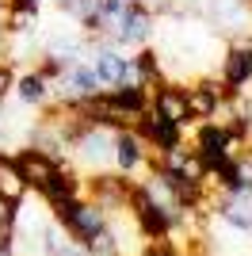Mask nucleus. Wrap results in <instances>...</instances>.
<instances>
[{
  "label": "nucleus",
  "mask_w": 252,
  "mask_h": 256,
  "mask_svg": "<svg viewBox=\"0 0 252 256\" xmlns=\"http://www.w3.org/2000/svg\"><path fill=\"white\" fill-rule=\"evenodd\" d=\"M218 80L226 84V92H233V96L248 92V84H252V54L244 50V46L226 42L222 65H218Z\"/></svg>",
  "instance_id": "obj_10"
},
{
  "label": "nucleus",
  "mask_w": 252,
  "mask_h": 256,
  "mask_svg": "<svg viewBox=\"0 0 252 256\" xmlns=\"http://www.w3.org/2000/svg\"><path fill=\"white\" fill-rule=\"evenodd\" d=\"M38 20H42V12L38 8H16V4H8V27L4 31L8 34H38Z\"/></svg>",
  "instance_id": "obj_17"
},
{
  "label": "nucleus",
  "mask_w": 252,
  "mask_h": 256,
  "mask_svg": "<svg viewBox=\"0 0 252 256\" xmlns=\"http://www.w3.org/2000/svg\"><path fill=\"white\" fill-rule=\"evenodd\" d=\"M16 65L12 62H0V104H8V96L16 92Z\"/></svg>",
  "instance_id": "obj_20"
},
{
  "label": "nucleus",
  "mask_w": 252,
  "mask_h": 256,
  "mask_svg": "<svg viewBox=\"0 0 252 256\" xmlns=\"http://www.w3.org/2000/svg\"><path fill=\"white\" fill-rule=\"evenodd\" d=\"M130 62H134V84H142L146 92H153V88H160L168 80L164 58H160V50H153V46H138V50L130 54Z\"/></svg>",
  "instance_id": "obj_13"
},
{
  "label": "nucleus",
  "mask_w": 252,
  "mask_h": 256,
  "mask_svg": "<svg viewBox=\"0 0 252 256\" xmlns=\"http://www.w3.org/2000/svg\"><path fill=\"white\" fill-rule=\"evenodd\" d=\"M38 195H42L50 206H54V203H65V199H76V195H84V172L69 160V164H62L50 180L42 184Z\"/></svg>",
  "instance_id": "obj_12"
},
{
  "label": "nucleus",
  "mask_w": 252,
  "mask_h": 256,
  "mask_svg": "<svg viewBox=\"0 0 252 256\" xmlns=\"http://www.w3.org/2000/svg\"><path fill=\"white\" fill-rule=\"evenodd\" d=\"M244 4H248V8H252V0H244Z\"/></svg>",
  "instance_id": "obj_27"
},
{
  "label": "nucleus",
  "mask_w": 252,
  "mask_h": 256,
  "mask_svg": "<svg viewBox=\"0 0 252 256\" xmlns=\"http://www.w3.org/2000/svg\"><path fill=\"white\" fill-rule=\"evenodd\" d=\"M4 20H8V0H0V31H4Z\"/></svg>",
  "instance_id": "obj_25"
},
{
  "label": "nucleus",
  "mask_w": 252,
  "mask_h": 256,
  "mask_svg": "<svg viewBox=\"0 0 252 256\" xmlns=\"http://www.w3.org/2000/svg\"><path fill=\"white\" fill-rule=\"evenodd\" d=\"M84 62L92 69V76L100 80V88H118V84H130L134 80V62L126 58L118 46H88Z\"/></svg>",
  "instance_id": "obj_4"
},
{
  "label": "nucleus",
  "mask_w": 252,
  "mask_h": 256,
  "mask_svg": "<svg viewBox=\"0 0 252 256\" xmlns=\"http://www.w3.org/2000/svg\"><path fill=\"white\" fill-rule=\"evenodd\" d=\"M8 4H16V8H38V12H42V4H46V0H8Z\"/></svg>",
  "instance_id": "obj_24"
},
{
  "label": "nucleus",
  "mask_w": 252,
  "mask_h": 256,
  "mask_svg": "<svg viewBox=\"0 0 252 256\" xmlns=\"http://www.w3.org/2000/svg\"><path fill=\"white\" fill-rule=\"evenodd\" d=\"M138 4H142L149 16H172V12L180 8V0H138Z\"/></svg>",
  "instance_id": "obj_22"
},
{
  "label": "nucleus",
  "mask_w": 252,
  "mask_h": 256,
  "mask_svg": "<svg viewBox=\"0 0 252 256\" xmlns=\"http://www.w3.org/2000/svg\"><path fill=\"white\" fill-rule=\"evenodd\" d=\"M111 150H115V130L92 122V126L69 146V160H73L84 176H92V172H104L107 164H111Z\"/></svg>",
  "instance_id": "obj_3"
},
{
  "label": "nucleus",
  "mask_w": 252,
  "mask_h": 256,
  "mask_svg": "<svg viewBox=\"0 0 252 256\" xmlns=\"http://www.w3.org/2000/svg\"><path fill=\"white\" fill-rule=\"evenodd\" d=\"M16 164H20L23 180L31 184V192H38V188L50 180L58 168H62L65 160H54L50 153H42L38 146H31V142H27V146H20V150H16Z\"/></svg>",
  "instance_id": "obj_11"
},
{
  "label": "nucleus",
  "mask_w": 252,
  "mask_h": 256,
  "mask_svg": "<svg viewBox=\"0 0 252 256\" xmlns=\"http://www.w3.org/2000/svg\"><path fill=\"white\" fill-rule=\"evenodd\" d=\"M237 172H241V184H244V192H252V146H244L241 153H237Z\"/></svg>",
  "instance_id": "obj_21"
},
{
  "label": "nucleus",
  "mask_w": 252,
  "mask_h": 256,
  "mask_svg": "<svg viewBox=\"0 0 252 256\" xmlns=\"http://www.w3.org/2000/svg\"><path fill=\"white\" fill-rule=\"evenodd\" d=\"M0 256H20V241H16V234H0Z\"/></svg>",
  "instance_id": "obj_23"
},
{
  "label": "nucleus",
  "mask_w": 252,
  "mask_h": 256,
  "mask_svg": "<svg viewBox=\"0 0 252 256\" xmlns=\"http://www.w3.org/2000/svg\"><path fill=\"white\" fill-rule=\"evenodd\" d=\"M107 100H111V104H115L130 122H134L138 115H146V111H149V92L142 84H134V80H130V84H118V88H107Z\"/></svg>",
  "instance_id": "obj_16"
},
{
  "label": "nucleus",
  "mask_w": 252,
  "mask_h": 256,
  "mask_svg": "<svg viewBox=\"0 0 252 256\" xmlns=\"http://www.w3.org/2000/svg\"><path fill=\"white\" fill-rule=\"evenodd\" d=\"M134 134L149 146V153H168V150H176V146L188 142V130L168 122V118H160V115H153V111L134 118Z\"/></svg>",
  "instance_id": "obj_5"
},
{
  "label": "nucleus",
  "mask_w": 252,
  "mask_h": 256,
  "mask_svg": "<svg viewBox=\"0 0 252 256\" xmlns=\"http://www.w3.org/2000/svg\"><path fill=\"white\" fill-rule=\"evenodd\" d=\"M149 111L168 118V122H176V126H184V130L195 126V122H191V111H188V92H184L180 80H164L160 88H153V92H149Z\"/></svg>",
  "instance_id": "obj_9"
},
{
  "label": "nucleus",
  "mask_w": 252,
  "mask_h": 256,
  "mask_svg": "<svg viewBox=\"0 0 252 256\" xmlns=\"http://www.w3.org/2000/svg\"><path fill=\"white\" fill-rule=\"evenodd\" d=\"M23 218V203H12V199H0V234H16V226Z\"/></svg>",
  "instance_id": "obj_19"
},
{
  "label": "nucleus",
  "mask_w": 252,
  "mask_h": 256,
  "mask_svg": "<svg viewBox=\"0 0 252 256\" xmlns=\"http://www.w3.org/2000/svg\"><path fill=\"white\" fill-rule=\"evenodd\" d=\"M191 150L199 153V160L206 164V168H218L222 160L237 157V153L244 150L241 138H233L230 130L222 126V122H195V134H191Z\"/></svg>",
  "instance_id": "obj_2"
},
{
  "label": "nucleus",
  "mask_w": 252,
  "mask_h": 256,
  "mask_svg": "<svg viewBox=\"0 0 252 256\" xmlns=\"http://www.w3.org/2000/svg\"><path fill=\"white\" fill-rule=\"evenodd\" d=\"M195 256H214V252H210V248H206V252H195Z\"/></svg>",
  "instance_id": "obj_26"
},
{
  "label": "nucleus",
  "mask_w": 252,
  "mask_h": 256,
  "mask_svg": "<svg viewBox=\"0 0 252 256\" xmlns=\"http://www.w3.org/2000/svg\"><path fill=\"white\" fill-rule=\"evenodd\" d=\"M31 195V184L23 180L20 164H16V153L0 150V199H12V203H23Z\"/></svg>",
  "instance_id": "obj_15"
},
{
  "label": "nucleus",
  "mask_w": 252,
  "mask_h": 256,
  "mask_svg": "<svg viewBox=\"0 0 252 256\" xmlns=\"http://www.w3.org/2000/svg\"><path fill=\"white\" fill-rule=\"evenodd\" d=\"M12 96L20 100L23 107H38V111H42V107L54 100V84L31 65V69H23V73L16 76V92H12Z\"/></svg>",
  "instance_id": "obj_14"
},
{
  "label": "nucleus",
  "mask_w": 252,
  "mask_h": 256,
  "mask_svg": "<svg viewBox=\"0 0 252 256\" xmlns=\"http://www.w3.org/2000/svg\"><path fill=\"white\" fill-rule=\"evenodd\" d=\"M111 168L122 176H142L149 168V146L134 134V126L115 130V150H111Z\"/></svg>",
  "instance_id": "obj_8"
},
{
  "label": "nucleus",
  "mask_w": 252,
  "mask_h": 256,
  "mask_svg": "<svg viewBox=\"0 0 252 256\" xmlns=\"http://www.w3.org/2000/svg\"><path fill=\"white\" fill-rule=\"evenodd\" d=\"M248 111H252V100H248Z\"/></svg>",
  "instance_id": "obj_28"
},
{
  "label": "nucleus",
  "mask_w": 252,
  "mask_h": 256,
  "mask_svg": "<svg viewBox=\"0 0 252 256\" xmlns=\"http://www.w3.org/2000/svg\"><path fill=\"white\" fill-rule=\"evenodd\" d=\"M184 92H188V111H191V122H210V118L218 115L222 100H226V96H233V92H226V84H222L218 76H199V80L184 84Z\"/></svg>",
  "instance_id": "obj_6"
},
{
  "label": "nucleus",
  "mask_w": 252,
  "mask_h": 256,
  "mask_svg": "<svg viewBox=\"0 0 252 256\" xmlns=\"http://www.w3.org/2000/svg\"><path fill=\"white\" fill-rule=\"evenodd\" d=\"M96 8H100V0H58V12L69 16L73 23H80V27L96 16Z\"/></svg>",
  "instance_id": "obj_18"
},
{
  "label": "nucleus",
  "mask_w": 252,
  "mask_h": 256,
  "mask_svg": "<svg viewBox=\"0 0 252 256\" xmlns=\"http://www.w3.org/2000/svg\"><path fill=\"white\" fill-rule=\"evenodd\" d=\"M153 23H157V16H149V12L134 0V4H130V8L118 16L115 34H111V38H115L118 50H126V46H130V50H138V46H149V42H153Z\"/></svg>",
  "instance_id": "obj_7"
},
{
  "label": "nucleus",
  "mask_w": 252,
  "mask_h": 256,
  "mask_svg": "<svg viewBox=\"0 0 252 256\" xmlns=\"http://www.w3.org/2000/svg\"><path fill=\"white\" fill-rule=\"evenodd\" d=\"M54 222L62 226L65 234L73 237V241H92L100 230H107V222H111V210L107 206H100L96 199H88V195H76V199H65V203H54Z\"/></svg>",
  "instance_id": "obj_1"
}]
</instances>
